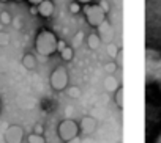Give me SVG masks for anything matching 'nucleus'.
Masks as SVG:
<instances>
[{"label": "nucleus", "instance_id": "nucleus-1", "mask_svg": "<svg viewBox=\"0 0 161 143\" xmlns=\"http://www.w3.org/2000/svg\"><path fill=\"white\" fill-rule=\"evenodd\" d=\"M57 36L49 30H41L35 38V49L40 55L49 57L57 52Z\"/></svg>", "mask_w": 161, "mask_h": 143}, {"label": "nucleus", "instance_id": "nucleus-2", "mask_svg": "<svg viewBox=\"0 0 161 143\" xmlns=\"http://www.w3.org/2000/svg\"><path fill=\"white\" fill-rule=\"evenodd\" d=\"M147 80L155 82L161 88V55L152 49H147Z\"/></svg>", "mask_w": 161, "mask_h": 143}, {"label": "nucleus", "instance_id": "nucleus-3", "mask_svg": "<svg viewBox=\"0 0 161 143\" xmlns=\"http://www.w3.org/2000/svg\"><path fill=\"white\" fill-rule=\"evenodd\" d=\"M79 132H80V130H79V124H77L74 120L66 118V120H63V121L58 123L57 135H58V138H60L63 143H66V141L76 138V137L79 135Z\"/></svg>", "mask_w": 161, "mask_h": 143}, {"label": "nucleus", "instance_id": "nucleus-4", "mask_svg": "<svg viewBox=\"0 0 161 143\" xmlns=\"http://www.w3.org/2000/svg\"><path fill=\"white\" fill-rule=\"evenodd\" d=\"M49 84L52 87V90L55 91H65L68 88L69 84V76H68V71L65 66H57L49 77Z\"/></svg>", "mask_w": 161, "mask_h": 143}, {"label": "nucleus", "instance_id": "nucleus-5", "mask_svg": "<svg viewBox=\"0 0 161 143\" xmlns=\"http://www.w3.org/2000/svg\"><path fill=\"white\" fill-rule=\"evenodd\" d=\"M82 11L86 14L87 22L92 27H100L106 21V11L100 5H84L82 7Z\"/></svg>", "mask_w": 161, "mask_h": 143}, {"label": "nucleus", "instance_id": "nucleus-6", "mask_svg": "<svg viewBox=\"0 0 161 143\" xmlns=\"http://www.w3.org/2000/svg\"><path fill=\"white\" fill-rule=\"evenodd\" d=\"M3 138H5V143H22V140H24V129H22V126L11 124L5 130Z\"/></svg>", "mask_w": 161, "mask_h": 143}, {"label": "nucleus", "instance_id": "nucleus-7", "mask_svg": "<svg viewBox=\"0 0 161 143\" xmlns=\"http://www.w3.org/2000/svg\"><path fill=\"white\" fill-rule=\"evenodd\" d=\"M77 124H79V130L82 132L84 135H92V134L97 130V126H98L97 120H95L93 116H90V115L82 116Z\"/></svg>", "mask_w": 161, "mask_h": 143}, {"label": "nucleus", "instance_id": "nucleus-8", "mask_svg": "<svg viewBox=\"0 0 161 143\" xmlns=\"http://www.w3.org/2000/svg\"><path fill=\"white\" fill-rule=\"evenodd\" d=\"M38 14L41 18H51L54 14V2L52 0H43V2L36 7Z\"/></svg>", "mask_w": 161, "mask_h": 143}, {"label": "nucleus", "instance_id": "nucleus-9", "mask_svg": "<svg viewBox=\"0 0 161 143\" xmlns=\"http://www.w3.org/2000/svg\"><path fill=\"white\" fill-rule=\"evenodd\" d=\"M98 35H100L101 41L111 43V38H112V27L108 24V21H104V22L98 27Z\"/></svg>", "mask_w": 161, "mask_h": 143}, {"label": "nucleus", "instance_id": "nucleus-10", "mask_svg": "<svg viewBox=\"0 0 161 143\" xmlns=\"http://www.w3.org/2000/svg\"><path fill=\"white\" fill-rule=\"evenodd\" d=\"M120 87H122V85H120V82L114 77V74H112V76H108V77L104 79V90H106L108 93H115Z\"/></svg>", "mask_w": 161, "mask_h": 143}, {"label": "nucleus", "instance_id": "nucleus-11", "mask_svg": "<svg viewBox=\"0 0 161 143\" xmlns=\"http://www.w3.org/2000/svg\"><path fill=\"white\" fill-rule=\"evenodd\" d=\"M22 66L25 69H29V71L35 69L36 68V58H35V55L33 54H25L22 57Z\"/></svg>", "mask_w": 161, "mask_h": 143}, {"label": "nucleus", "instance_id": "nucleus-12", "mask_svg": "<svg viewBox=\"0 0 161 143\" xmlns=\"http://www.w3.org/2000/svg\"><path fill=\"white\" fill-rule=\"evenodd\" d=\"M100 44H101V38H100L98 33H90L87 36V46H89V49L97 50L100 47Z\"/></svg>", "mask_w": 161, "mask_h": 143}, {"label": "nucleus", "instance_id": "nucleus-13", "mask_svg": "<svg viewBox=\"0 0 161 143\" xmlns=\"http://www.w3.org/2000/svg\"><path fill=\"white\" fill-rule=\"evenodd\" d=\"M84 39H86L84 32H82V30H79L76 35H73V43H71V47H73V49L80 47V46H82V43H84Z\"/></svg>", "mask_w": 161, "mask_h": 143}, {"label": "nucleus", "instance_id": "nucleus-14", "mask_svg": "<svg viewBox=\"0 0 161 143\" xmlns=\"http://www.w3.org/2000/svg\"><path fill=\"white\" fill-rule=\"evenodd\" d=\"M65 91H66V96H68V98H71V99H79V98H80V94H82L80 88H79V87H76V85L68 87Z\"/></svg>", "mask_w": 161, "mask_h": 143}, {"label": "nucleus", "instance_id": "nucleus-15", "mask_svg": "<svg viewBox=\"0 0 161 143\" xmlns=\"http://www.w3.org/2000/svg\"><path fill=\"white\" fill-rule=\"evenodd\" d=\"M60 57H62V60H65V61H71L73 57H74V49H73L71 46L65 47V49L60 52Z\"/></svg>", "mask_w": 161, "mask_h": 143}, {"label": "nucleus", "instance_id": "nucleus-16", "mask_svg": "<svg viewBox=\"0 0 161 143\" xmlns=\"http://www.w3.org/2000/svg\"><path fill=\"white\" fill-rule=\"evenodd\" d=\"M106 52H108V55H109L111 58H115V57L120 55V50H119V47H117L114 43H108V46H106Z\"/></svg>", "mask_w": 161, "mask_h": 143}, {"label": "nucleus", "instance_id": "nucleus-17", "mask_svg": "<svg viewBox=\"0 0 161 143\" xmlns=\"http://www.w3.org/2000/svg\"><path fill=\"white\" fill-rule=\"evenodd\" d=\"M27 141H29V143H46V138H44V135H40V134L32 132V134L27 137Z\"/></svg>", "mask_w": 161, "mask_h": 143}, {"label": "nucleus", "instance_id": "nucleus-18", "mask_svg": "<svg viewBox=\"0 0 161 143\" xmlns=\"http://www.w3.org/2000/svg\"><path fill=\"white\" fill-rule=\"evenodd\" d=\"M114 94H115V104H117V107L119 109H123V87H120Z\"/></svg>", "mask_w": 161, "mask_h": 143}, {"label": "nucleus", "instance_id": "nucleus-19", "mask_svg": "<svg viewBox=\"0 0 161 143\" xmlns=\"http://www.w3.org/2000/svg\"><path fill=\"white\" fill-rule=\"evenodd\" d=\"M0 22H2L3 25H10V24L13 22L11 14H10L8 11H2V13H0Z\"/></svg>", "mask_w": 161, "mask_h": 143}, {"label": "nucleus", "instance_id": "nucleus-20", "mask_svg": "<svg viewBox=\"0 0 161 143\" xmlns=\"http://www.w3.org/2000/svg\"><path fill=\"white\" fill-rule=\"evenodd\" d=\"M104 68H106V73H108V76H112V74L115 73V71H117L119 64H117V63H114V61H111V63H108Z\"/></svg>", "mask_w": 161, "mask_h": 143}, {"label": "nucleus", "instance_id": "nucleus-21", "mask_svg": "<svg viewBox=\"0 0 161 143\" xmlns=\"http://www.w3.org/2000/svg\"><path fill=\"white\" fill-rule=\"evenodd\" d=\"M10 44V35L7 32H0V46H8Z\"/></svg>", "mask_w": 161, "mask_h": 143}, {"label": "nucleus", "instance_id": "nucleus-22", "mask_svg": "<svg viewBox=\"0 0 161 143\" xmlns=\"http://www.w3.org/2000/svg\"><path fill=\"white\" fill-rule=\"evenodd\" d=\"M69 11H71L73 14H77V13L82 11V5L77 3V2H73V3L69 5Z\"/></svg>", "mask_w": 161, "mask_h": 143}, {"label": "nucleus", "instance_id": "nucleus-23", "mask_svg": "<svg viewBox=\"0 0 161 143\" xmlns=\"http://www.w3.org/2000/svg\"><path fill=\"white\" fill-rule=\"evenodd\" d=\"M65 47H68V44H66L63 39H58V41H57V52H62Z\"/></svg>", "mask_w": 161, "mask_h": 143}, {"label": "nucleus", "instance_id": "nucleus-24", "mask_svg": "<svg viewBox=\"0 0 161 143\" xmlns=\"http://www.w3.org/2000/svg\"><path fill=\"white\" fill-rule=\"evenodd\" d=\"M33 132H35V134H40V135H43V132H44V127H43V124H35V127H33Z\"/></svg>", "mask_w": 161, "mask_h": 143}, {"label": "nucleus", "instance_id": "nucleus-25", "mask_svg": "<svg viewBox=\"0 0 161 143\" xmlns=\"http://www.w3.org/2000/svg\"><path fill=\"white\" fill-rule=\"evenodd\" d=\"M100 7H101V8H103L106 13L109 11V5H108V2H106V0H101V2H100Z\"/></svg>", "mask_w": 161, "mask_h": 143}, {"label": "nucleus", "instance_id": "nucleus-26", "mask_svg": "<svg viewBox=\"0 0 161 143\" xmlns=\"http://www.w3.org/2000/svg\"><path fill=\"white\" fill-rule=\"evenodd\" d=\"M76 2H77V3H80V5L84 7V5H90V3L93 2V0H76Z\"/></svg>", "mask_w": 161, "mask_h": 143}, {"label": "nucleus", "instance_id": "nucleus-27", "mask_svg": "<svg viewBox=\"0 0 161 143\" xmlns=\"http://www.w3.org/2000/svg\"><path fill=\"white\" fill-rule=\"evenodd\" d=\"M41 2H43V0H29V3H30V5H36V7H38Z\"/></svg>", "mask_w": 161, "mask_h": 143}, {"label": "nucleus", "instance_id": "nucleus-28", "mask_svg": "<svg viewBox=\"0 0 161 143\" xmlns=\"http://www.w3.org/2000/svg\"><path fill=\"white\" fill-rule=\"evenodd\" d=\"M30 13H32V14H38V10H36V7H32V8H30Z\"/></svg>", "mask_w": 161, "mask_h": 143}, {"label": "nucleus", "instance_id": "nucleus-29", "mask_svg": "<svg viewBox=\"0 0 161 143\" xmlns=\"http://www.w3.org/2000/svg\"><path fill=\"white\" fill-rule=\"evenodd\" d=\"M66 143H80V140L76 137V138H73V140H69V141H66Z\"/></svg>", "mask_w": 161, "mask_h": 143}, {"label": "nucleus", "instance_id": "nucleus-30", "mask_svg": "<svg viewBox=\"0 0 161 143\" xmlns=\"http://www.w3.org/2000/svg\"><path fill=\"white\" fill-rule=\"evenodd\" d=\"M155 143H161V134H159V137L156 138V141H155Z\"/></svg>", "mask_w": 161, "mask_h": 143}, {"label": "nucleus", "instance_id": "nucleus-31", "mask_svg": "<svg viewBox=\"0 0 161 143\" xmlns=\"http://www.w3.org/2000/svg\"><path fill=\"white\" fill-rule=\"evenodd\" d=\"M0 112H2V99H0Z\"/></svg>", "mask_w": 161, "mask_h": 143}, {"label": "nucleus", "instance_id": "nucleus-32", "mask_svg": "<svg viewBox=\"0 0 161 143\" xmlns=\"http://www.w3.org/2000/svg\"><path fill=\"white\" fill-rule=\"evenodd\" d=\"M0 2H8V0H0Z\"/></svg>", "mask_w": 161, "mask_h": 143}, {"label": "nucleus", "instance_id": "nucleus-33", "mask_svg": "<svg viewBox=\"0 0 161 143\" xmlns=\"http://www.w3.org/2000/svg\"><path fill=\"white\" fill-rule=\"evenodd\" d=\"M16 2H22V0H16Z\"/></svg>", "mask_w": 161, "mask_h": 143}]
</instances>
